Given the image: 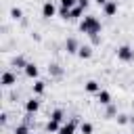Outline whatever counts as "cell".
I'll return each instance as SVG.
<instances>
[{"label":"cell","mask_w":134,"mask_h":134,"mask_svg":"<svg viewBox=\"0 0 134 134\" xmlns=\"http://www.w3.org/2000/svg\"><path fill=\"white\" fill-rule=\"evenodd\" d=\"M100 29H103V25H100V21H98L94 15H88V17H84V19L80 21V31L86 34V36H94V34H98Z\"/></svg>","instance_id":"cell-1"},{"label":"cell","mask_w":134,"mask_h":134,"mask_svg":"<svg viewBox=\"0 0 134 134\" xmlns=\"http://www.w3.org/2000/svg\"><path fill=\"white\" fill-rule=\"evenodd\" d=\"M117 59L128 63V61H132V59H134V50H132L128 44H124V46H119V48H117Z\"/></svg>","instance_id":"cell-2"},{"label":"cell","mask_w":134,"mask_h":134,"mask_svg":"<svg viewBox=\"0 0 134 134\" xmlns=\"http://www.w3.org/2000/svg\"><path fill=\"white\" fill-rule=\"evenodd\" d=\"M57 13H59V10H57V6H54L50 0H46V2L42 4V17H44V19H50V17H54Z\"/></svg>","instance_id":"cell-3"},{"label":"cell","mask_w":134,"mask_h":134,"mask_svg":"<svg viewBox=\"0 0 134 134\" xmlns=\"http://www.w3.org/2000/svg\"><path fill=\"white\" fill-rule=\"evenodd\" d=\"M103 13H105L107 17L117 15V0H107V2L103 4Z\"/></svg>","instance_id":"cell-4"},{"label":"cell","mask_w":134,"mask_h":134,"mask_svg":"<svg viewBox=\"0 0 134 134\" xmlns=\"http://www.w3.org/2000/svg\"><path fill=\"white\" fill-rule=\"evenodd\" d=\"M75 128H77V119H69L67 124L61 126V130L57 134H75Z\"/></svg>","instance_id":"cell-5"},{"label":"cell","mask_w":134,"mask_h":134,"mask_svg":"<svg viewBox=\"0 0 134 134\" xmlns=\"http://www.w3.org/2000/svg\"><path fill=\"white\" fill-rule=\"evenodd\" d=\"M65 50H67L69 54H77V50H80V42H77L75 38H67V40H65Z\"/></svg>","instance_id":"cell-6"},{"label":"cell","mask_w":134,"mask_h":134,"mask_svg":"<svg viewBox=\"0 0 134 134\" xmlns=\"http://www.w3.org/2000/svg\"><path fill=\"white\" fill-rule=\"evenodd\" d=\"M0 84H2V86H13V84H17V75H15L13 71H4Z\"/></svg>","instance_id":"cell-7"},{"label":"cell","mask_w":134,"mask_h":134,"mask_svg":"<svg viewBox=\"0 0 134 134\" xmlns=\"http://www.w3.org/2000/svg\"><path fill=\"white\" fill-rule=\"evenodd\" d=\"M40 109V100L38 98H29V100H25V111L31 115V113H36Z\"/></svg>","instance_id":"cell-8"},{"label":"cell","mask_w":134,"mask_h":134,"mask_svg":"<svg viewBox=\"0 0 134 134\" xmlns=\"http://www.w3.org/2000/svg\"><path fill=\"white\" fill-rule=\"evenodd\" d=\"M77 57H80V59H90V57H92V46H90V44H84V46H80V50H77Z\"/></svg>","instance_id":"cell-9"},{"label":"cell","mask_w":134,"mask_h":134,"mask_svg":"<svg viewBox=\"0 0 134 134\" xmlns=\"http://www.w3.org/2000/svg\"><path fill=\"white\" fill-rule=\"evenodd\" d=\"M23 71H25V75H27V77H31V80H34V77H38V65H36V63H27Z\"/></svg>","instance_id":"cell-10"},{"label":"cell","mask_w":134,"mask_h":134,"mask_svg":"<svg viewBox=\"0 0 134 134\" xmlns=\"http://www.w3.org/2000/svg\"><path fill=\"white\" fill-rule=\"evenodd\" d=\"M86 92H90V94H96V92H100V84L96 82V80H90V82H86Z\"/></svg>","instance_id":"cell-11"},{"label":"cell","mask_w":134,"mask_h":134,"mask_svg":"<svg viewBox=\"0 0 134 134\" xmlns=\"http://www.w3.org/2000/svg\"><path fill=\"white\" fill-rule=\"evenodd\" d=\"M96 100L100 105H111V94L107 90H100V92H96Z\"/></svg>","instance_id":"cell-12"},{"label":"cell","mask_w":134,"mask_h":134,"mask_svg":"<svg viewBox=\"0 0 134 134\" xmlns=\"http://www.w3.org/2000/svg\"><path fill=\"white\" fill-rule=\"evenodd\" d=\"M48 73L54 75V77H61V75H63V67H61L59 63H50V65H48Z\"/></svg>","instance_id":"cell-13"},{"label":"cell","mask_w":134,"mask_h":134,"mask_svg":"<svg viewBox=\"0 0 134 134\" xmlns=\"http://www.w3.org/2000/svg\"><path fill=\"white\" fill-rule=\"evenodd\" d=\"M61 126H63L61 121H57V119H48V121H46V132H52V134H54V132L61 130Z\"/></svg>","instance_id":"cell-14"},{"label":"cell","mask_w":134,"mask_h":134,"mask_svg":"<svg viewBox=\"0 0 134 134\" xmlns=\"http://www.w3.org/2000/svg\"><path fill=\"white\" fill-rule=\"evenodd\" d=\"M44 90H46V82H42V80H36V82H34V92H36V94H42Z\"/></svg>","instance_id":"cell-15"},{"label":"cell","mask_w":134,"mask_h":134,"mask_svg":"<svg viewBox=\"0 0 134 134\" xmlns=\"http://www.w3.org/2000/svg\"><path fill=\"white\" fill-rule=\"evenodd\" d=\"M80 130H82V134H92V132H94V126H92L90 121H82V124H80Z\"/></svg>","instance_id":"cell-16"},{"label":"cell","mask_w":134,"mask_h":134,"mask_svg":"<svg viewBox=\"0 0 134 134\" xmlns=\"http://www.w3.org/2000/svg\"><path fill=\"white\" fill-rule=\"evenodd\" d=\"M63 117H65L63 109H54V111L50 113V119H57V121H61V124H63Z\"/></svg>","instance_id":"cell-17"},{"label":"cell","mask_w":134,"mask_h":134,"mask_svg":"<svg viewBox=\"0 0 134 134\" xmlns=\"http://www.w3.org/2000/svg\"><path fill=\"white\" fill-rule=\"evenodd\" d=\"M10 17H13L15 21H19V19L23 17V10H21L19 6H13V8H10Z\"/></svg>","instance_id":"cell-18"},{"label":"cell","mask_w":134,"mask_h":134,"mask_svg":"<svg viewBox=\"0 0 134 134\" xmlns=\"http://www.w3.org/2000/svg\"><path fill=\"white\" fill-rule=\"evenodd\" d=\"M59 17H61V19H71V8L61 6V8H59Z\"/></svg>","instance_id":"cell-19"},{"label":"cell","mask_w":134,"mask_h":134,"mask_svg":"<svg viewBox=\"0 0 134 134\" xmlns=\"http://www.w3.org/2000/svg\"><path fill=\"white\" fill-rule=\"evenodd\" d=\"M25 65H27V61H25V59H23L21 54L13 59V67H23V69H25Z\"/></svg>","instance_id":"cell-20"},{"label":"cell","mask_w":134,"mask_h":134,"mask_svg":"<svg viewBox=\"0 0 134 134\" xmlns=\"http://www.w3.org/2000/svg\"><path fill=\"white\" fill-rule=\"evenodd\" d=\"M82 13H84V8H82L80 4H77V6H73V8H71V19H80V17H82Z\"/></svg>","instance_id":"cell-21"},{"label":"cell","mask_w":134,"mask_h":134,"mask_svg":"<svg viewBox=\"0 0 134 134\" xmlns=\"http://www.w3.org/2000/svg\"><path fill=\"white\" fill-rule=\"evenodd\" d=\"M25 132H29V128H27L25 124H19V126L15 128V134H25Z\"/></svg>","instance_id":"cell-22"},{"label":"cell","mask_w":134,"mask_h":134,"mask_svg":"<svg viewBox=\"0 0 134 134\" xmlns=\"http://www.w3.org/2000/svg\"><path fill=\"white\" fill-rule=\"evenodd\" d=\"M61 6H67V8H73V6H77V0H61Z\"/></svg>","instance_id":"cell-23"},{"label":"cell","mask_w":134,"mask_h":134,"mask_svg":"<svg viewBox=\"0 0 134 134\" xmlns=\"http://www.w3.org/2000/svg\"><path fill=\"white\" fill-rule=\"evenodd\" d=\"M128 121H130V115H124V113H121V115H117V124H121V126H124V124H128Z\"/></svg>","instance_id":"cell-24"},{"label":"cell","mask_w":134,"mask_h":134,"mask_svg":"<svg viewBox=\"0 0 134 134\" xmlns=\"http://www.w3.org/2000/svg\"><path fill=\"white\" fill-rule=\"evenodd\" d=\"M117 113V109L113 107V105H107V117H111V115H115Z\"/></svg>","instance_id":"cell-25"},{"label":"cell","mask_w":134,"mask_h":134,"mask_svg":"<svg viewBox=\"0 0 134 134\" xmlns=\"http://www.w3.org/2000/svg\"><path fill=\"white\" fill-rule=\"evenodd\" d=\"M90 40H92V44H100V36H98V34L90 36Z\"/></svg>","instance_id":"cell-26"},{"label":"cell","mask_w":134,"mask_h":134,"mask_svg":"<svg viewBox=\"0 0 134 134\" xmlns=\"http://www.w3.org/2000/svg\"><path fill=\"white\" fill-rule=\"evenodd\" d=\"M77 4H80V6H82V8H86V6H88V4H90V0H77Z\"/></svg>","instance_id":"cell-27"},{"label":"cell","mask_w":134,"mask_h":134,"mask_svg":"<svg viewBox=\"0 0 134 134\" xmlns=\"http://www.w3.org/2000/svg\"><path fill=\"white\" fill-rule=\"evenodd\" d=\"M6 119H8V115H6V113H2V115H0V124L4 126V124H6Z\"/></svg>","instance_id":"cell-28"},{"label":"cell","mask_w":134,"mask_h":134,"mask_svg":"<svg viewBox=\"0 0 134 134\" xmlns=\"http://www.w3.org/2000/svg\"><path fill=\"white\" fill-rule=\"evenodd\" d=\"M105 2H107V0H96V4H98V6H103Z\"/></svg>","instance_id":"cell-29"},{"label":"cell","mask_w":134,"mask_h":134,"mask_svg":"<svg viewBox=\"0 0 134 134\" xmlns=\"http://www.w3.org/2000/svg\"><path fill=\"white\" fill-rule=\"evenodd\" d=\"M130 124H134V115H130Z\"/></svg>","instance_id":"cell-30"},{"label":"cell","mask_w":134,"mask_h":134,"mask_svg":"<svg viewBox=\"0 0 134 134\" xmlns=\"http://www.w3.org/2000/svg\"><path fill=\"white\" fill-rule=\"evenodd\" d=\"M25 134H31V132H25Z\"/></svg>","instance_id":"cell-31"}]
</instances>
